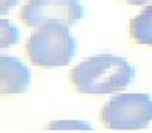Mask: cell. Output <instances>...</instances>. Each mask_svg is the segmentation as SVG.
Masks as SVG:
<instances>
[{"mask_svg": "<svg viewBox=\"0 0 152 133\" xmlns=\"http://www.w3.org/2000/svg\"><path fill=\"white\" fill-rule=\"evenodd\" d=\"M134 80V67L118 56L96 54L80 61L70 72L75 89L86 95H105L124 89Z\"/></svg>", "mask_w": 152, "mask_h": 133, "instance_id": "obj_1", "label": "cell"}, {"mask_svg": "<svg viewBox=\"0 0 152 133\" xmlns=\"http://www.w3.org/2000/svg\"><path fill=\"white\" fill-rule=\"evenodd\" d=\"M76 39L69 31V25L48 22L38 26L26 42V54L32 64L39 67L67 66L76 54Z\"/></svg>", "mask_w": 152, "mask_h": 133, "instance_id": "obj_2", "label": "cell"}, {"mask_svg": "<svg viewBox=\"0 0 152 133\" xmlns=\"http://www.w3.org/2000/svg\"><path fill=\"white\" fill-rule=\"evenodd\" d=\"M101 121L111 130H143L152 121L149 94H120L101 110Z\"/></svg>", "mask_w": 152, "mask_h": 133, "instance_id": "obj_3", "label": "cell"}, {"mask_svg": "<svg viewBox=\"0 0 152 133\" xmlns=\"http://www.w3.org/2000/svg\"><path fill=\"white\" fill-rule=\"evenodd\" d=\"M82 16L83 7L79 0H28L19 13L22 23L31 28L42 26L53 20L73 26Z\"/></svg>", "mask_w": 152, "mask_h": 133, "instance_id": "obj_4", "label": "cell"}, {"mask_svg": "<svg viewBox=\"0 0 152 133\" xmlns=\"http://www.w3.org/2000/svg\"><path fill=\"white\" fill-rule=\"evenodd\" d=\"M1 94L16 95L28 91L31 83L29 67L16 57L1 56Z\"/></svg>", "mask_w": 152, "mask_h": 133, "instance_id": "obj_5", "label": "cell"}, {"mask_svg": "<svg viewBox=\"0 0 152 133\" xmlns=\"http://www.w3.org/2000/svg\"><path fill=\"white\" fill-rule=\"evenodd\" d=\"M133 41L142 45H152V6L143 9L130 22Z\"/></svg>", "mask_w": 152, "mask_h": 133, "instance_id": "obj_6", "label": "cell"}, {"mask_svg": "<svg viewBox=\"0 0 152 133\" xmlns=\"http://www.w3.org/2000/svg\"><path fill=\"white\" fill-rule=\"evenodd\" d=\"M19 41V29L6 19H1V48H7Z\"/></svg>", "mask_w": 152, "mask_h": 133, "instance_id": "obj_7", "label": "cell"}, {"mask_svg": "<svg viewBox=\"0 0 152 133\" xmlns=\"http://www.w3.org/2000/svg\"><path fill=\"white\" fill-rule=\"evenodd\" d=\"M51 130H92L89 123L79 121V120H63V121H53L48 124Z\"/></svg>", "mask_w": 152, "mask_h": 133, "instance_id": "obj_8", "label": "cell"}, {"mask_svg": "<svg viewBox=\"0 0 152 133\" xmlns=\"http://www.w3.org/2000/svg\"><path fill=\"white\" fill-rule=\"evenodd\" d=\"M0 3H1V13H7L10 7L18 4L19 0H0Z\"/></svg>", "mask_w": 152, "mask_h": 133, "instance_id": "obj_9", "label": "cell"}, {"mask_svg": "<svg viewBox=\"0 0 152 133\" xmlns=\"http://www.w3.org/2000/svg\"><path fill=\"white\" fill-rule=\"evenodd\" d=\"M126 3H129V4H134V6H137V4H145V3H149L152 0H124Z\"/></svg>", "mask_w": 152, "mask_h": 133, "instance_id": "obj_10", "label": "cell"}]
</instances>
